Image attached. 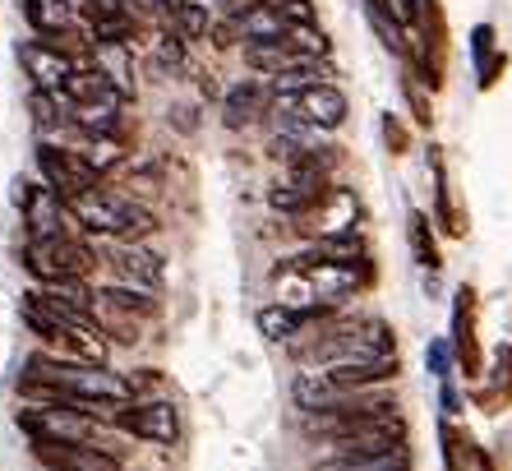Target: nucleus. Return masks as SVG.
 Masks as SVG:
<instances>
[{
  "mask_svg": "<svg viewBox=\"0 0 512 471\" xmlns=\"http://www.w3.org/2000/svg\"><path fill=\"white\" fill-rule=\"evenodd\" d=\"M305 365L333 370V365H374V361H393V328L383 319H360V324H333L314 333L310 342L291 347Z\"/></svg>",
  "mask_w": 512,
  "mask_h": 471,
  "instance_id": "1",
  "label": "nucleus"
},
{
  "mask_svg": "<svg viewBox=\"0 0 512 471\" xmlns=\"http://www.w3.org/2000/svg\"><path fill=\"white\" fill-rule=\"evenodd\" d=\"M70 218L84 222L93 236H111V241H143L148 231H157V218L148 208L130 204L120 194H102V190L70 199Z\"/></svg>",
  "mask_w": 512,
  "mask_h": 471,
  "instance_id": "2",
  "label": "nucleus"
},
{
  "mask_svg": "<svg viewBox=\"0 0 512 471\" xmlns=\"http://www.w3.org/2000/svg\"><path fill=\"white\" fill-rule=\"evenodd\" d=\"M24 264L33 278L47 282H60V278H88L97 264V254L88 245H79L74 236H42V241H28L24 250Z\"/></svg>",
  "mask_w": 512,
  "mask_h": 471,
  "instance_id": "3",
  "label": "nucleus"
},
{
  "mask_svg": "<svg viewBox=\"0 0 512 471\" xmlns=\"http://www.w3.org/2000/svg\"><path fill=\"white\" fill-rule=\"evenodd\" d=\"M19 430L33 444H93V416H84L70 402H42L19 411Z\"/></svg>",
  "mask_w": 512,
  "mask_h": 471,
  "instance_id": "4",
  "label": "nucleus"
},
{
  "mask_svg": "<svg viewBox=\"0 0 512 471\" xmlns=\"http://www.w3.org/2000/svg\"><path fill=\"white\" fill-rule=\"evenodd\" d=\"M277 116L300 125H314V130H337L346 121V97L333 84H305L296 93H277Z\"/></svg>",
  "mask_w": 512,
  "mask_h": 471,
  "instance_id": "5",
  "label": "nucleus"
},
{
  "mask_svg": "<svg viewBox=\"0 0 512 471\" xmlns=\"http://www.w3.org/2000/svg\"><path fill=\"white\" fill-rule=\"evenodd\" d=\"M37 167L47 176V190H56L60 199H79V194H93L102 185V171L84 153H70L56 144H37Z\"/></svg>",
  "mask_w": 512,
  "mask_h": 471,
  "instance_id": "6",
  "label": "nucleus"
},
{
  "mask_svg": "<svg viewBox=\"0 0 512 471\" xmlns=\"http://www.w3.org/2000/svg\"><path fill=\"white\" fill-rule=\"evenodd\" d=\"M406 444V425L402 416L393 421L374 425V430H360V435H346V439H328V462H360V458H383V453H397Z\"/></svg>",
  "mask_w": 512,
  "mask_h": 471,
  "instance_id": "7",
  "label": "nucleus"
},
{
  "mask_svg": "<svg viewBox=\"0 0 512 471\" xmlns=\"http://www.w3.org/2000/svg\"><path fill=\"white\" fill-rule=\"evenodd\" d=\"M107 268L120 278V287L148 291V296L162 287V259H157L153 250H143L139 241H116V245H107Z\"/></svg>",
  "mask_w": 512,
  "mask_h": 471,
  "instance_id": "8",
  "label": "nucleus"
},
{
  "mask_svg": "<svg viewBox=\"0 0 512 471\" xmlns=\"http://www.w3.org/2000/svg\"><path fill=\"white\" fill-rule=\"evenodd\" d=\"M120 430H130V435L148 439V444H176L180 439V411L176 402H130V407L120 411Z\"/></svg>",
  "mask_w": 512,
  "mask_h": 471,
  "instance_id": "9",
  "label": "nucleus"
},
{
  "mask_svg": "<svg viewBox=\"0 0 512 471\" xmlns=\"http://www.w3.org/2000/svg\"><path fill=\"white\" fill-rule=\"evenodd\" d=\"M60 107H111L120 111L125 107V93L107 79V70H74L70 84L60 88Z\"/></svg>",
  "mask_w": 512,
  "mask_h": 471,
  "instance_id": "10",
  "label": "nucleus"
},
{
  "mask_svg": "<svg viewBox=\"0 0 512 471\" xmlns=\"http://www.w3.org/2000/svg\"><path fill=\"white\" fill-rule=\"evenodd\" d=\"M245 65L259 74H268V79H286V74H314V56H305V51H296L291 42H250L245 47Z\"/></svg>",
  "mask_w": 512,
  "mask_h": 471,
  "instance_id": "11",
  "label": "nucleus"
},
{
  "mask_svg": "<svg viewBox=\"0 0 512 471\" xmlns=\"http://www.w3.org/2000/svg\"><path fill=\"white\" fill-rule=\"evenodd\" d=\"M19 56H24V70H28V79L37 84V93H60V88L70 84V74L79 70V65H74L70 56L51 51L47 42H37V37L19 47Z\"/></svg>",
  "mask_w": 512,
  "mask_h": 471,
  "instance_id": "12",
  "label": "nucleus"
},
{
  "mask_svg": "<svg viewBox=\"0 0 512 471\" xmlns=\"http://www.w3.org/2000/svg\"><path fill=\"white\" fill-rule=\"evenodd\" d=\"M51 471H120V458L97 444H33Z\"/></svg>",
  "mask_w": 512,
  "mask_h": 471,
  "instance_id": "13",
  "label": "nucleus"
},
{
  "mask_svg": "<svg viewBox=\"0 0 512 471\" xmlns=\"http://www.w3.org/2000/svg\"><path fill=\"white\" fill-rule=\"evenodd\" d=\"M273 107H277V93H273V88H263L259 79H245V84H236L227 93V102H222V116H227L231 130H240V125L259 121L263 111H273Z\"/></svg>",
  "mask_w": 512,
  "mask_h": 471,
  "instance_id": "14",
  "label": "nucleus"
},
{
  "mask_svg": "<svg viewBox=\"0 0 512 471\" xmlns=\"http://www.w3.org/2000/svg\"><path fill=\"white\" fill-rule=\"evenodd\" d=\"M471 287H462L457 291V310H453V347H457V356H462V365H466V375H476L480 370V356H476V338H471Z\"/></svg>",
  "mask_w": 512,
  "mask_h": 471,
  "instance_id": "15",
  "label": "nucleus"
},
{
  "mask_svg": "<svg viewBox=\"0 0 512 471\" xmlns=\"http://www.w3.org/2000/svg\"><path fill=\"white\" fill-rule=\"evenodd\" d=\"M97 305L102 310H120V314H157V301L148 291H134V287H102L97 291Z\"/></svg>",
  "mask_w": 512,
  "mask_h": 471,
  "instance_id": "16",
  "label": "nucleus"
},
{
  "mask_svg": "<svg viewBox=\"0 0 512 471\" xmlns=\"http://www.w3.org/2000/svg\"><path fill=\"white\" fill-rule=\"evenodd\" d=\"M24 19L33 24L37 37H47L70 24V10H65V0H24Z\"/></svg>",
  "mask_w": 512,
  "mask_h": 471,
  "instance_id": "17",
  "label": "nucleus"
},
{
  "mask_svg": "<svg viewBox=\"0 0 512 471\" xmlns=\"http://www.w3.org/2000/svg\"><path fill=\"white\" fill-rule=\"evenodd\" d=\"M42 296H51V301H60V305H74V310H84V314H97V296H93V287H88L84 278L47 282V287H42Z\"/></svg>",
  "mask_w": 512,
  "mask_h": 471,
  "instance_id": "18",
  "label": "nucleus"
},
{
  "mask_svg": "<svg viewBox=\"0 0 512 471\" xmlns=\"http://www.w3.org/2000/svg\"><path fill=\"white\" fill-rule=\"evenodd\" d=\"M134 37L130 14H111V19H93V42L97 47H125Z\"/></svg>",
  "mask_w": 512,
  "mask_h": 471,
  "instance_id": "19",
  "label": "nucleus"
},
{
  "mask_svg": "<svg viewBox=\"0 0 512 471\" xmlns=\"http://www.w3.org/2000/svg\"><path fill=\"white\" fill-rule=\"evenodd\" d=\"M37 42H47L51 51H60V56H70V61H74V56H79L84 47H93V37H84L79 28H70V24L56 28V33H47V37H37Z\"/></svg>",
  "mask_w": 512,
  "mask_h": 471,
  "instance_id": "20",
  "label": "nucleus"
},
{
  "mask_svg": "<svg viewBox=\"0 0 512 471\" xmlns=\"http://www.w3.org/2000/svg\"><path fill=\"white\" fill-rule=\"evenodd\" d=\"M411 245H416V259L425 268H439V250H434V236H429L425 213H411Z\"/></svg>",
  "mask_w": 512,
  "mask_h": 471,
  "instance_id": "21",
  "label": "nucleus"
},
{
  "mask_svg": "<svg viewBox=\"0 0 512 471\" xmlns=\"http://www.w3.org/2000/svg\"><path fill=\"white\" fill-rule=\"evenodd\" d=\"M176 28L185 37H208V33H213V14H208V5H194V0H190V5L176 14Z\"/></svg>",
  "mask_w": 512,
  "mask_h": 471,
  "instance_id": "22",
  "label": "nucleus"
},
{
  "mask_svg": "<svg viewBox=\"0 0 512 471\" xmlns=\"http://www.w3.org/2000/svg\"><path fill=\"white\" fill-rule=\"evenodd\" d=\"M453 356H457V347L448 338H434V342H429V351H425L429 370H434L439 379H448V370H453Z\"/></svg>",
  "mask_w": 512,
  "mask_h": 471,
  "instance_id": "23",
  "label": "nucleus"
},
{
  "mask_svg": "<svg viewBox=\"0 0 512 471\" xmlns=\"http://www.w3.org/2000/svg\"><path fill=\"white\" fill-rule=\"evenodd\" d=\"M471 51H476V70H485V65L494 61V28L480 24L476 33H471Z\"/></svg>",
  "mask_w": 512,
  "mask_h": 471,
  "instance_id": "24",
  "label": "nucleus"
},
{
  "mask_svg": "<svg viewBox=\"0 0 512 471\" xmlns=\"http://www.w3.org/2000/svg\"><path fill=\"white\" fill-rule=\"evenodd\" d=\"M406 97H411V107H416V121L420 125H429V121H434V116H429V102H425V97H420V88H416V79H411V74H406Z\"/></svg>",
  "mask_w": 512,
  "mask_h": 471,
  "instance_id": "25",
  "label": "nucleus"
},
{
  "mask_svg": "<svg viewBox=\"0 0 512 471\" xmlns=\"http://www.w3.org/2000/svg\"><path fill=\"white\" fill-rule=\"evenodd\" d=\"M111 14H125V0H88V24L93 19H111Z\"/></svg>",
  "mask_w": 512,
  "mask_h": 471,
  "instance_id": "26",
  "label": "nucleus"
},
{
  "mask_svg": "<svg viewBox=\"0 0 512 471\" xmlns=\"http://www.w3.org/2000/svg\"><path fill=\"white\" fill-rule=\"evenodd\" d=\"M383 139H388V144H393L397 153H402V148H406V130H402V125H397V116H383Z\"/></svg>",
  "mask_w": 512,
  "mask_h": 471,
  "instance_id": "27",
  "label": "nucleus"
},
{
  "mask_svg": "<svg viewBox=\"0 0 512 471\" xmlns=\"http://www.w3.org/2000/svg\"><path fill=\"white\" fill-rule=\"evenodd\" d=\"M365 10L370 14H397V5L393 0H365ZM397 19H402V14H397Z\"/></svg>",
  "mask_w": 512,
  "mask_h": 471,
  "instance_id": "28",
  "label": "nucleus"
},
{
  "mask_svg": "<svg viewBox=\"0 0 512 471\" xmlns=\"http://www.w3.org/2000/svg\"><path fill=\"white\" fill-rule=\"evenodd\" d=\"M185 5H190V0H162V10H167V14H171V19H176V14H180V10H185Z\"/></svg>",
  "mask_w": 512,
  "mask_h": 471,
  "instance_id": "29",
  "label": "nucleus"
}]
</instances>
